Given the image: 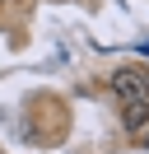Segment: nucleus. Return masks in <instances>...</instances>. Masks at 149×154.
Returning a JSON list of instances; mask_svg holds the SVG:
<instances>
[{
	"mask_svg": "<svg viewBox=\"0 0 149 154\" xmlns=\"http://www.w3.org/2000/svg\"><path fill=\"white\" fill-rule=\"evenodd\" d=\"M112 94H117L121 103H130V98H144V94H149V79L140 75V70H117V75H112Z\"/></svg>",
	"mask_w": 149,
	"mask_h": 154,
	"instance_id": "1",
	"label": "nucleus"
},
{
	"mask_svg": "<svg viewBox=\"0 0 149 154\" xmlns=\"http://www.w3.org/2000/svg\"><path fill=\"white\" fill-rule=\"evenodd\" d=\"M121 126H126V131H144L149 126V94L144 98H130V103L121 107Z\"/></svg>",
	"mask_w": 149,
	"mask_h": 154,
	"instance_id": "2",
	"label": "nucleus"
},
{
	"mask_svg": "<svg viewBox=\"0 0 149 154\" xmlns=\"http://www.w3.org/2000/svg\"><path fill=\"white\" fill-rule=\"evenodd\" d=\"M144 145H149V126H144Z\"/></svg>",
	"mask_w": 149,
	"mask_h": 154,
	"instance_id": "3",
	"label": "nucleus"
}]
</instances>
